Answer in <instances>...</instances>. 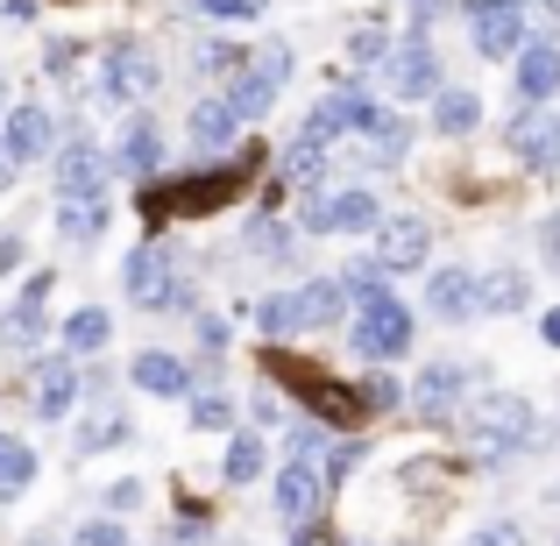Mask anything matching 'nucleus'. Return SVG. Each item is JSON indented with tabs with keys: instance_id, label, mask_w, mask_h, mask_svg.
<instances>
[{
	"instance_id": "8",
	"label": "nucleus",
	"mask_w": 560,
	"mask_h": 546,
	"mask_svg": "<svg viewBox=\"0 0 560 546\" xmlns=\"http://www.w3.org/2000/svg\"><path fill=\"white\" fill-rule=\"evenodd\" d=\"M156 85H164V65H156L142 43L121 36V43L100 50V100H107V107H142Z\"/></svg>"
},
{
	"instance_id": "12",
	"label": "nucleus",
	"mask_w": 560,
	"mask_h": 546,
	"mask_svg": "<svg viewBox=\"0 0 560 546\" xmlns=\"http://www.w3.org/2000/svg\"><path fill=\"white\" fill-rule=\"evenodd\" d=\"M57 171V199H107V185L121 178L114 171V150H93L85 136H65V150L50 156Z\"/></svg>"
},
{
	"instance_id": "41",
	"label": "nucleus",
	"mask_w": 560,
	"mask_h": 546,
	"mask_svg": "<svg viewBox=\"0 0 560 546\" xmlns=\"http://www.w3.org/2000/svg\"><path fill=\"white\" fill-rule=\"evenodd\" d=\"M462 546H525V525H511V519H490V525H476Z\"/></svg>"
},
{
	"instance_id": "51",
	"label": "nucleus",
	"mask_w": 560,
	"mask_h": 546,
	"mask_svg": "<svg viewBox=\"0 0 560 546\" xmlns=\"http://www.w3.org/2000/svg\"><path fill=\"white\" fill-rule=\"evenodd\" d=\"M539 248H547V263L560 270V213H547V228H539Z\"/></svg>"
},
{
	"instance_id": "55",
	"label": "nucleus",
	"mask_w": 560,
	"mask_h": 546,
	"mask_svg": "<svg viewBox=\"0 0 560 546\" xmlns=\"http://www.w3.org/2000/svg\"><path fill=\"white\" fill-rule=\"evenodd\" d=\"M0 121H8V71H0Z\"/></svg>"
},
{
	"instance_id": "18",
	"label": "nucleus",
	"mask_w": 560,
	"mask_h": 546,
	"mask_svg": "<svg viewBox=\"0 0 560 546\" xmlns=\"http://www.w3.org/2000/svg\"><path fill=\"white\" fill-rule=\"evenodd\" d=\"M114 171L121 178H156L164 171V128L150 121V114H128L121 136H114Z\"/></svg>"
},
{
	"instance_id": "48",
	"label": "nucleus",
	"mask_w": 560,
	"mask_h": 546,
	"mask_svg": "<svg viewBox=\"0 0 560 546\" xmlns=\"http://www.w3.org/2000/svg\"><path fill=\"white\" fill-rule=\"evenodd\" d=\"M22 263H28L22 234H0V277H8V270H22Z\"/></svg>"
},
{
	"instance_id": "2",
	"label": "nucleus",
	"mask_w": 560,
	"mask_h": 546,
	"mask_svg": "<svg viewBox=\"0 0 560 546\" xmlns=\"http://www.w3.org/2000/svg\"><path fill=\"white\" fill-rule=\"evenodd\" d=\"M121 291L142 313H191V291L178 284V248L164 234H150V242H136L121 256Z\"/></svg>"
},
{
	"instance_id": "25",
	"label": "nucleus",
	"mask_w": 560,
	"mask_h": 546,
	"mask_svg": "<svg viewBox=\"0 0 560 546\" xmlns=\"http://www.w3.org/2000/svg\"><path fill=\"white\" fill-rule=\"evenodd\" d=\"M291 299H299V327L305 334H313V327H334V320L348 313V284H341V277H305Z\"/></svg>"
},
{
	"instance_id": "19",
	"label": "nucleus",
	"mask_w": 560,
	"mask_h": 546,
	"mask_svg": "<svg viewBox=\"0 0 560 546\" xmlns=\"http://www.w3.org/2000/svg\"><path fill=\"white\" fill-rule=\"evenodd\" d=\"M248 185V164H228V171H206V178H191V191H150V206L156 213H213V206H228L234 191Z\"/></svg>"
},
{
	"instance_id": "38",
	"label": "nucleus",
	"mask_w": 560,
	"mask_h": 546,
	"mask_svg": "<svg viewBox=\"0 0 560 546\" xmlns=\"http://www.w3.org/2000/svg\"><path fill=\"white\" fill-rule=\"evenodd\" d=\"M191 426L199 433H234V397H220V391L191 397Z\"/></svg>"
},
{
	"instance_id": "3",
	"label": "nucleus",
	"mask_w": 560,
	"mask_h": 546,
	"mask_svg": "<svg viewBox=\"0 0 560 546\" xmlns=\"http://www.w3.org/2000/svg\"><path fill=\"white\" fill-rule=\"evenodd\" d=\"M411 334H419V320H411V305L397 299V291L355 299V313H348V348H355L362 362H405Z\"/></svg>"
},
{
	"instance_id": "32",
	"label": "nucleus",
	"mask_w": 560,
	"mask_h": 546,
	"mask_svg": "<svg viewBox=\"0 0 560 546\" xmlns=\"http://www.w3.org/2000/svg\"><path fill=\"white\" fill-rule=\"evenodd\" d=\"M291 248H299V242H291V228H284V220H270V213H262V220H248V256L284 263Z\"/></svg>"
},
{
	"instance_id": "40",
	"label": "nucleus",
	"mask_w": 560,
	"mask_h": 546,
	"mask_svg": "<svg viewBox=\"0 0 560 546\" xmlns=\"http://www.w3.org/2000/svg\"><path fill=\"white\" fill-rule=\"evenodd\" d=\"M191 8L206 14V22H220V28H234V22H248V14H262V0H191Z\"/></svg>"
},
{
	"instance_id": "10",
	"label": "nucleus",
	"mask_w": 560,
	"mask_h": 546,
	"mask_svg": "<svg viewBox=\"0 0 560 546\" xmlns=\"http://www.w3.org/2000/svg\"><path fill=\"white\" fill-rule=\"evenodd\" d=\"M284 376H291V391H299V411H313V419H327V426H362V411H370L362 383H341V376L305 369V362H284Z\"/></svg>"
},
{
	"instance_id": "37",
	"label": "nucleus",
	"mask_w": 560,
	"mask_h": 546,
	"mask_svg": "<svg viewBox=\"0 0 560 546\" xmlns=\"http://www.w3.org/2000/svg\"><path fill=\"white\" fill-rule=\"evenodd\" d=\"M79 65H85V43H71V36H50V43H43V71H50L57 85L79 79Z\"/></svg>"
},
{
	"instance_id": "23",
	"label": "nucleus",
	"mask_w": 560,
	"mask_h": 546,
	"mask_svg": "<svg viewBox=\"0 0 560 546\" xmlns=\"http://www.w3.org/2000/svg\"><path fill=\"white\" fill-rule=\"evenodd\" d=\"M277 93H284V71H270L262 57H248V65L228 79V107L242 114V121H262V114L277 107Z\"/></svg>"
},
{
	"instance_id": "6",
	"label": "nucleus",
	"mask_w": 560,
	"mask_h": 546,
	"mask_svg": "<svg viewBox=\"0 0 560 546\" xmlns=\"http://www.w3.org/2000/svg\"><path fill=\"white\" fill-rule=\"evenodd\" d=\"M299 228L305 234H376L383 228V206H376L370 185H327V191H305Z\"/></svg>"
},
{
	"instance_id": "9",
	"label": "nucleus",
	"mask_w": 560,
	"mask_h": 546,
	"mask_svg": "<svg viewBox=\"0 0 560 546\" xmlns=\"http://www.w3.org/2000/svg\"><path fill=\"white\" fill-rule=\"evenodd\" d=\"M327 454H284V468H277V511H284V525H319V511H327Z\"/></svg>"
},
{
	"instance_id": "5",
	"label": "nucleus",
	"mask_w": 560,
	"mask_h": 546,
	"mask_svg": "<svg viewBox=\"0 0 560 546\" xmlns=\"http://www.w3.org/2000/svg\"><path fill=\"white\" fill-rule=\"evenodd\" d=\"M383 93L397 100V107H411V100H433L440 85H447V71H440V50H433V36H425L419 22L405 28V36L390 43V57H383Z\"/></svg>"
},
{
	"instance_id": "53",
	"label": "nucleus",
	"mask_w": 560,
	"mask_h": 546,
	"mask_svg": "<svg viewBox=\"0 0 560 546\" xmlns=\"http://www.w3.org/2000/svg\"><path fill=\"white\" fill-rule=\"evenodd\" d=\"M539 334H547V348H560V305H553L547 320H539Z\"/></svg>"
},
{
	"instance_id": "56",
	"label": "nucleus",
	"mask_w": 560,
	"mask_h": 546,
	"mask_svg": "<svg viewBox=\"0 0 560 546\" xmlns=\"http://www.w3.org/2000/svg\"><path fill=\"white\" fill-rule=\"evenodd\" d=\"M242 546H248V539H242Z\"/></svg>"
},
{
	"instance_id": "34",
	"label": "nucleus",
	"mask_w": 560,
	"mask_h": 546,
	"mask_svg": "<svg viewBox=\"0 0 560 546\" xmlns=\"http://www.w3.org/2000/svg\"><path fill=\"white\" fill-rule=\"evenodd\" d=\"M390 57V36H383V22H362L355 36H348V71H370Z\"/></svg>"
},
{
	"instance_id": "17",
	"label": "nucleus",
	"mask_w": 560,
	"mask_h": 546,
	"mask_svg": "<svg viewBox=\"0 0 560 546\" xmlns=\"http://www.w3.org/2000/svg\"><path fill=\"white\" fill-rule=\"evenodd\" d=\"M36 419L50 426L79 419V356H65V348L36 362Z\"/></svg>"
},
{
	"instance_id": "50",
	"label": "nucleus",
	"mask_w": 560,
	"mask_h": 546,
	"mask_svg": "<svg viewBox=\"0 0 560 546\" xmlns=\"http://www.w3.org/2000/svg\"><path fill=\"white\" fill-rule=\"evenodd\" d=\"M142 504V483H114L107 490V511H136Z\"/></svg>"
},
{
	"instance_id": "43",
	"label": "nucleus",
	"mask_w": 560,
	"mask_h": 546,
	"mask_svg": "<svg viewBox=\"0 0 560 546\" xmlns=\"http://www.w3.org/2000/svg\"><path fill=\"white\" fill-rule=\"evenodd\" d=\"M71 546H128V533L114 519H85L79 533H71Z\"/></svg>"
},
{
	"instance_id": "52",
	"label": "nucleus",
	"mask_w": 560,
	"mask_h": 546,
	"mask_svg": "<svg viewBox=\"0 0 560 546\" xmlns=\"http://www.w3.org/2000/svg\"><path fill=\"white\" fill-rule=\"evenodd\" d=\"M405 8H411V22H419V28H433V14L447 8V0H405Z\"/></svg>"
},
{
	"instance_id": "49",
	"label": "nucleus",
	"mask_w": 560,
	"mask_h": 546,
	"mask_svg": "<svg viewBox=\"0 0 560 546\" xmlns=\"http://www.w3.org/2000/svg\"><path fill=\"white\" fill-rule=\"evenodd\" d=\"M0 22H8V28H28V22H36V0H0Z\"/></svg>"
},
{
	"instance_id": "28",
	"label": "nucleus",
	"mask_w": 560,
	"mask_h": 546,
	"mask_svg": "<svg viewBox=\"0 0 560 546\" xmlns=\"http://www.w3.org/2000/svg\"><path fill=\"white\" fill-rule=\"evenodd\" d=\"M482 305H490L497 320L525 313V305H533V277H525L518 263H504V270H482Z\"/></svg>"
},
{
	"instance_id": "44",
	"label": "nucleus",
	"mask_w": 560,
	"mask_h": 546,
	"mask_svg": "<svg viewBox=\"0 0 560 546\" xmlns=\"http://www.w3.org/2000/svg\"><path fill=\"white\" fill-rule=\"evenodd\" d=\"M248 411H256V426H284V419H291V411H284V397H277L270 383H262V391L248 397Z\"/></svg>"
},
{
	"instance_id": "42",
	"label": "nucleus",
	"mask_w": 560,
	"mask_h": 546,
	"mask_svg": "<svg viewBox=\"0 0 560 546\" xmlns=\"http://www.w3.org/2000/svg\"><path fill=\"white\" fill-rule=\"evenodd\" d=\"M362 454H370L362 440H334V448H327V476H334V483H348V476H355V462H362Z\"/></svg>"
},
{
	"instance_id": "13",
	"label": "nucleus",
	"mask_w": 560,
	"mask_h": 546,
	"mask_svg": "<svg viewBox=\"0 0 560 546\" xmlns=\"http://www.w3.org/2000/svg\"><path fill=\"white\" fill-rule=\"evenodd\" d=\"M425 313L440 320V327H468V320H482L490 305H482V270H468V263H447V270L425 277Z\"/></svg>"
},
{
	"instance_id": "33",
	"label": "nucleus",
	"mask_w": 560,
	"mask_h": 546,
	"mask_svg": "<svg viewBox=\"0 0 560 546\" xmlns=\"http://www.w3.org/2000/svg\"><path fill=\"white\" fill-rule=\"evenodd\" d=\"M256 327L270 334V341H291V334H305V327H299V299H291V291L262 299V305H256Z\"/></svg>"
},
{
	"instance_id": "4",
	"label": "nucleus",
	"mask_w": 560,
	"mask_h": 546,
	"mask_svg": "<svg viewBox=\"0 0 560 546\" xmlns=\"http://www.w3.org/2000/svg\"><path fill=\"white\" fill-rule=\"evenodd\" d=\"M476 383H482V369L476 362H462V356H433V362H419V376H411V391H405V405H411V419H462L468 411V397H476Z\"/></svg>"
},
{
	"instance_id": "54",
	"label": "nucleus",
	"mask_w": 560,
	"mask_h": 546,
	"mask_svg": "<svg viewBox=\"0 0 560 546\" xmlns=\"http://www.w3.org/2000/svg\"><path fill=\"white\" fill-rule=\"evenodd\" d=\"M14 171H22V164H14V156H8V150H0V191H8V185H14Z\"/></svg>"
},
{
	"instance_id": "35",
	"label": "nucleus",
	"mask_w": 560,
	"mask_h": 546,
	"mask_svg": "<svg viewBox=\"0 0 560 546\" xmlns=\"http://www.w3.org/2000/svg\"><path fill=\"white\" fill-rule=\"evenodd\" d=\"M341 284H348V299H376V291H390V270H383L376 256H355L341 270Z\"/></svg>"
},
{
	"instance_id": "11",
	"label": "nucleus",
	"mask_w": 560,
	"mask_h": 546,
	"mask_svg": "<svg viewBox=\"0 0 560 546\" xmlns=\"http://www.w3.org/2000/svg\"><path fill=\"white\" fill-rule=\"evenodd\" d=\"M50 270H28V284L14 291V305L0 313V348L8 356H36L43 341H50Z\"/></svg>"
},
{
	"instance_id": "7",
	"label": "nucleus",
	"mask_w": 560,
	"mask_h": 546,
	"mask_svg": "<svg viewBox=\"0 0 560 546\" xmlns=\"http://www.w3.org/2000/svg\"><path fill=\"white\" fill-rule=\"evenodd\" d=\"M462 22L476 36V50L497 57V65H518L525 43H539L533 22H525V0H462Z\"/></svg>"
},
{
	"instance_id": "31",
	"label": "nucleus",
	"mask_w": 560,
	"mask_h": 546,
	"mask_svg": "<svg viewBox=\"0 0 560 546\" xmlns=\"http://www.w3.org/2000/svg\"><path fill=\"white\" fill-rule=\"evenodd\" d=\"M220 476H228L234 490L262 476V440L248 433V426H234V433H228V454H220Z\"/></svg>"
},
{
	"instance_id": "16",
	"label": "nucleus",
	"mask_w": 560,
	"mask_h": 546,
	"mask_svg": "<svg viewBox=\"0 0 560 546\" xmlns=\"http://www.w3.org/2000/svg\"><path fill=\"white\" fill-rule=\"evenodd\" d=\"M560 93V43L539 36L518 50V65H511V107H547Z\"/></svg>"
},
{
	"instance_id": "26",
	"label": "nucleus",
	"mask_w": 560,
	"mask_h": 546,
	"mask_svg": "<svg viewBox=\"0 0 560 546\" xmlns=\"http://www.w3.org/2000/svg\"><path fill=\"white\" fill-rule=\"evenodd\" d=\"M433 128L454 136V142L476 136V128H482V93H476V85H440V93H433Z\"/></svg>"
},
{
	"instance_id": "36",
	"label": "nucleus",
	"mask_w": 560,
	"mask_h": 546,
	"mask_svg": "<svg viewBox=\"0 0 560 546\" xmlns=\"http://www.w3.org/2000/svg\"><path fill=\"white\" fill-rule=\"evenodd\" d=\"M191 65H199L206 79H234V71L248 65V50H242V43H199V57H191Z\"/></svg>"
},
{
	"instance_id": "39",
	"label": "nucleus",
	"mask_w": 560,
	"mask_h": 546,
	"mask_svg": "<svg viewBox=\"0 0 560 546\" xmlns=\"http://www.w3.org/2000/svg\"><path fill=\"white\" fill-rule=\"evenodd\" d=\"M114 440H128V419H121V411H100V419H85V426H79V448H85V454L114 448Z\"/></svg>"
},
{
	"instance_id": "15",
	"label": "nucleus",
	"mask_w": 560,
	"mask_h": 546,
	"mask_svg": "<svg viewBox=\"0 0 560 546\" xmlns=\"http://www.w3.org/2000/svg\"><path fill=\"white\" fill-rule=\"evenodd\" d=\"M425 256H433V228H425L419 213H383V228H376V263L390 277H405V270H425Z\"/></svg>"
},
{
	"instance_id": "24",
	"label": "nucleus",
	"mask_w": 560,
	"mask_h": 546,
	"mask_svg": "<svg viewBox=\"0 0 560 546\" xmlns=\"http://www.w3.org/2000/svg\"><path fill=\"white\" fill-rule=\"evenodd\" d=\"M128 383L150 397H191V362L171 356V348H142L136 362H128Z\"/></svg>"
},
{
	"instance_id": "30",
	"label": "nucleus",
	"mask_w": 560,
	"mask_h": 546,
	"mask_svg": "<svg viewBox=\"0 0 560 546\" xmlns=\"http://www.w3.org/2000/svg\"><path fill=\"white\" fill-rule=\"evenodd\" d=\"M36 483V448L22 433H0V497H22Z\"/></svg>"
},
{
	"instance_id": "14",
	"label": "nucleus",
	"mask_w": 560,
	"mask_h": 546,
	"mask_svg": "<svg viewBox=\"0 0 560 546\" xmlns=\"http://www.w3.org/2000/svg\"><path fill=\"white\" fill-rule=\"evenodd\" d=\"M0 150L14 156V164H36V156H57L65 142H57V114L36 107V100H22V107H8V121H0Z\"/></svg>"
},
{
	"instance_id": "27",
	"label": "nucleus",
	"mask_w": 560,
	"mask_h": 546,
	"mask_svg": "<svg viewBox=\"0 0 560 546\" xmlns=\"http://www.w3.org/2000/svg\"><path fill=\"white\" fill-rule=\"evenodd\" d=\"M114 341V320H107V305H79V313L65 320V327H57V348H65V356H100V348Z\"/></svg>"
},
{
	"instance_id": "22",
	"label": "nucleus",
	"mask_w": 560,
	"mask_h": 546,
	"mask_svg": "<svg viewBox=\"0 0 560 546\" xmlns=\"http://www.w3.org/2000/svg\"><path fill=\"white\" fill-rule=\"evenodd\" d=\"M234 136H242V114L228 107V93L199 100V107L185 114V142H191L199 156H220V150H234Z\"/></svg>"
},
{
	"instance_id": "20",
	"label": "nucleus",
	"mask_w": 560,
	"mask_h": 546,
	"mask_svg": "<svg viewBox=\"0 0 560 546\" xmlns=\"http://www.w3.org/2000/svg\"><path fill=\"white\" fill-rule=\"evenodd\" d=\"M511 156L533 171H553L560 164V121L539 107H511Z\"/></svg>"
},
{
	"instance_id": "21",
	"label": "nucleus",
	"mask_w": 560,
	"mask_h": 546,
	"mask_svg": "<svg viewBox=\"0 0 560 546\" xmlns=\"http://www.w3.org/2000/svg\"><path fill=\"white\" fill-rule=\"evenodd\" d=\"M277 171H284V185L291 191H327L334 185V142H319V136H291L284 142V156H277Z\"/></svg>"
},
{
	"instance_id": "29",
	"label": "nucleus",
	"mask_w": 560,
	"mask_h": 546,
	"mask_svg": "<svg viewBox=\"0 0 560 546\" xmlns=\"http://www.w3.org/2000/svg\"><path fill=\"white\" fill-rule=\"evenodd\" d=\"M107 220H114L107 199H57V234H65V242H100Z\"/></svg>"
},
{
	"instance_id": "46",
	"label": "nucleus",
	"mask_w": 560,
	"mask_h": 546,
	"mask_svg": "<svg viewBox=\"0 0 560 546\" xmlns=\"http://www.w3.org/2000/svg\"><path fill=\"white\" fill-rule=\"evenodd\" d=\"M206 539H213V533H206V519H199V511H185V519L171 525V539H164V546H206Z\"/></svg>"
},
{
	"instance_id": "45",
	"label": "nucleus",
	"mask_w": 560,
	"mask_h": 546,
	"mask_svg": "<svg viewBox=\"0 0 560 546\" xmlns=\"http://www.w3.org/2000/svg\"><path fill=\"white\" fill-rule=\"evenodd\" d=\"M362 397H370V411H397V405H405V391H397L390 376H370V383H362Z\"/></svg>"
},
{
	"instance_id": "1",
	"label": "nucleus",
	"mask_w": 560,
	"mask_h": 546,
	"mask_svg": "<svg viewBox=\"0 0 560 546\" xmlns=\"http://www.w3.org/2000/svg\"><path fill=\"white\" fill-rule=\"evenodd\" d=\"M525 448H539V411H533V397H518V391H490V397H476V405L462 411V454L476 468H511Z\"/></svg>"
},
{
	"instance_id": "47",
	"label": "nucleus",
	"mask_w": 560,
	"mask_h": 546,
	"mask_svg": "<svg viewBox=\"0 0 560 546\" xmlns=\"http://www.w3.org/2000/svg\"><path fill=\"white\" fill-rule=\"evenodd\" d=\"M525 22H533V36H553L560 28V0H525Z\"/></svg>"
}]
</instances>
